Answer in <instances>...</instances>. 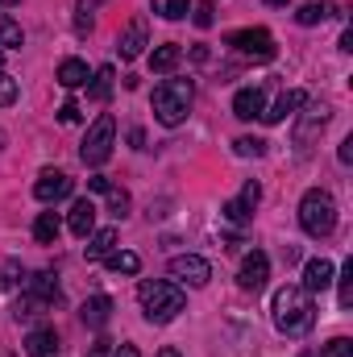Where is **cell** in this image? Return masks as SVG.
<instances>
[{
    "instance_id": "f546056e",
    "label": "cell",
    "mask_w": 353,
    "mask_h": 357,
    "mask_svg": "<svg viewBox=\"0 0 353 357\" xmlns=\"http://www.w3.org/2000/svg\"><path fill=\"white\" fill-rule=\"evenodd\" d=\"M337 299H341V307L353 303V258L345 262V270H341V295H337Z\"/></svg>"
},
{
    "instance_id": "5b68a950",
    "label": "cell",
    "mask_w": 353,
    "mask_h": 357,
    "mask_svg": "<svg viewBox=\"0 0 353 357\" xmlns=\"http://www.w3.org/2000/svg\"><path fill=\"white\" fill-rule=\"evenodd\" d=\"M112 142H117V121L104 112V116L91 121L88 137H84V146H80V158H84L88 167H104V162L112 158Z\"/></svg>"
},
{
    "instance_id": "836d02e7",
    "label": "cell",
    "mask_w": 353,
    "mask_h": 357,
    "mask_svg": "<svg viewBox=\"0 0 353 357\" xmlns=\"http://www.w3.org/2000/svg\"><path fill=\"white\" fill-rule=\"evenodd\" d=\"M80 116H84V112H80V104H75V100H67V104L59 108V121H63V125H80Z\"/></svg>"
},
{
    "instance_id": "1f68e13d",
    "label": "cell",
    "mask_w": 353,
    "mask_h": 357,
    "mask_svg": "<svg viewBox=\"0 0 353 357\" xmlns=\"http://www.w3.org/2000/svg\"><path fill=\"white\" fill-rule=\"evenodd\" d=\"M17 278H25V274H21V262H4V266H0V291L17 287Z\"/></svg>"
},
{
    "instance_id": "7a4b0ae2",
    "label": "cell",
    "mask_w": 353,
    "mask_h": 357,
    "mask_svg": "<svg viewBox=\"0 0 353 357\" xmlns=\"http://www.w3.org/2000/svg\"><path fill=\"white\" fill-rule=\"evenodd\" d=\"M137 299H142V312H146L150 324H171L179 312H183V303H187L183 287L179 282H167V278H146L137 287Z\"/></svg>"
},
{
    "instance_id": "74e56055",
    "label": "cell",
    "mask_w": 353,
    "mask_h": 357,
    "mask_svg": "<svg viewBox=\"0 0 353 357\" xmlns=\"http://www.w3.org/2000/svg\"><path fill=\"white\" fill-rule=\"evenodd\" d=\"M88 187H91V191H108V178H104V175H91Z\"/></svg>"
},
{
    "instance_id": "277c9868",
    "label": "cell",
    "mask_w": 353,
    "mask_h": 357,
    "mask_svg": "<svg viewBox=\"0 0 353 357\" xmlns=\"http://www.w3.org/2000/svg\"><path fill=\"white\" fill-rule=\"evenodd\" d=\"M299 225L308 237H329L337 229V199L320 187H312L303 199H299Z\"/></svg>"
},
{
    "instance_id": "9a60e30c",
    "label": "cell",
    "mask_w": 353,
    "mask_h": 357,
    "mask_svg": "<svg viewBox=\"0 0 353 357\" xmlns=\"http://www.w3.org/2000/svg\"><path fill=\"white\" fill-rule=\"evenodd\" d=\"M84 241H88V245H84L88 262H104V258L117 250V229H91Z\"/></svg>"
},
{
    "instance_id": "8992f818",
    "label": "cell",
    "mask_w": 353,
    "mask_h": 357,
    "mask_svg": "<svg viewBox=\"0 0 353 357\" xmlns=\"http://www.w3.org/2000/svg\"><path fill=\"white\" fill-rule=\"evenodd\" d=\"M225 46H233L246 59H274V38L266 29H233L225 38Z\"/></svg>"
},
{
    "instance_id": "7402d4cb",
    "label": "cell",
    "mask_w": 353,
    "mask_h": 357,
    "mask_svg": "<svg viewBox=\"0 0 353 357\" xmlns=\"http://www.w3.org/2000/svg\"><path fill=\"white\" fill-rule=\"evenodd\" d=\"M179 59H183V50H179V46H158V50L150 54V67H154L158 75H167V71H175V67H179Z\"/></svg>"
},
{
    "instance_id": "60d3db41",
    "label": "cell",
    "mask_w": 353,
    "mask_h": 357,
    "mask_svg": "<svg viewBox=\"0 0 353 357\" xmlns=\"http://www.w3.org/2000/svg\"><path fill=\"white\" fill-rule=\"evenodd\" d=\"M158 357H179V349H171V345H167V349H158Z\"/></svg>"
},
{
    "instance_id": "603a6c76",
    "label": "cell",
    "mask_w": 353,
    "mask_h": 357,
    "mask_svg": "<svg viewBox=\"0 0 353 357\" xmlns=\"http://www.w3.org/2000/svg\"><path fill=\"white\" fill-rule=\"evenodd\" d=\"M88 96L96 100V104H104V100L112 96V67H100V71L91 75V84H88Z\"/></svg>"
},
{
    "instance_id": "ac0fdd59",
    "label": "cell",
    "mask_w": 353,
    "mask_h": 357,
    "mask_svg": "<svg viewBox=\"0 0 353 357\" xmlns=\"http://www.w3.org/2000/svg\"><path fill=\"white\" fill-rule=\"evenodd\" d=\"M80 316H84V324H88V328H104V324L112 320V299H108V295H91Z\"/></svg>"
},
{
    "instance_id": "d4e9b609",
    "label": "cell",
    "mask_w": 353,
    "mask_h": 357,
    "mask_svg": "<svg viewBox=\"0 0 353 357\" xmlns=\"http://www.w3.org/2000/svg\"><path fill=\"white\" fill-rule=\"evenodd\" d=\"M21 42H25L21 25H17L8 13H0V46H21Z\"/></svg>"
},
{
    "instance_id": "3957f363",
    "label": "cell",
    "mask_w": 353,
    "mask_h": 357,
    "mask_svg": "<svg viewBox=\"0 0 353 357\" xmlns=\"http://www.w3.org/2000/svg\"><path fill=\"white\" fill-rule=\"evenodd\" d=\"M191 100H195L191 79H163V84L154 88V100H150L154 121H158V125H167V129L183 125V121H187V112H191Z\"/></svg>"
},
{
    "instance_id": "6da1fadb",
    "label": "cell",
    "mask_w": 353,
    "mask_h": 357,
    "mask_svg": "<svg viewBox=\"0 0 353 357\" xmlns=\"http://www.w3.org/2000/svg\"><path fill=\"white\" fill-rule=\"evenodd\" d=\"M270 312H274V328H278V333H287V337H303V333L316 324L312 295H308L303 287H291V282L274 291V303H270Z\"/></svg>"
},
{
    "instance_id": "4316f807",
    "label": "cell",
    "mask_w": 353,
    "mask_h": 357,
    "mask_svg": "<svg viewBox=\"0 0 353 357\" xmlns=\"http://www.w3.org/2000/svg\"><path fill=\"white\" fill-rule=\"evenodd\" d=\"M233 150H237L241 158H262L266 142H258V137H237V142H233Z\"/></svg>"
},
{
    "instance_id": "7c38bea8",
    "label": "cell",
    "mask_w": 353,
    "mask_h": 357,
    "mask_svg": "<svg viewBox=\"0 0 353 357\" xmlns=\"http://www.w3.org/2000/svg\"><path fill=\"white\" fill-rule=\"evenodd\" d=\"M303 104H308V96H303V91H283V96H278V100L262 112V121H266V125H283V121H287V116H295Z\"/></svg>"
},
{
    "instance_id": "2e32d148",
    "label": "cell",
    "mask_w": 353,
    "mask_h": 357,
    "mask_svg": "<svg viewBox=\"0 0 353 357\" xmlns=\"http://www.w3.org/2000/svg\"><path fill=\"white\" fill-rule=\"evenodd\" d=\"M67 229H71L80 241L96 229V204H91V199H75V204H71V220H67Z\"/></svg>"
},
{
    "instance_id": "4dcf8cb0",
    "label": "cell",
    "mask_w": 353,
    "mask_h": 357,
    "mask_svg": "<svg viewBox=\"0 0 353 357\" xmlns=\"http://www.w3.org/2000/svg\"><path fill=\"white\" fill-rule=\"evenodd\" d=\"M8 104H17V79L0 71V108H8Z\"/></svg>"
},
{
    "instance_id": "9c48e42d",
    "label": "cell",
    "mask_w": 353,
    "mask_h": 357,
    "mask_svg": "<svg viewBox=\"0 0 353 357\" xmlns=\"http://www.w3.org/2000/svg\"><path fill=\"white\" fill-rule=\"evenodd\" d=\"M71 187H75V183L63 175V171H42L38 183H33V195H38L42 204H59V199L71 195Z\"/></svg>"
},
{
    "instance_id": "f35d334b",
    "label": "cell",
    "mask_w": 353,
    "mask_h": 357,
    "mask_svg": "<svg viewBox=\"0 0 353 357\" xmlns=\"http://www.w3.org/2000/svg\"><path fill=\"white\" fill-rule=\"evenodd\" d=\"M341 162H353V137H345V146H341Z\"/></svg>"
},
{
    "instance_id": "d6a6232c",
    "label": "cell",
    "mask_w": 353,
    "mask_h": 357,
    "mask_svg": "<svg viewBox=\"0 0 353 357\" xmlns=\"http://www.w3.org/2000/svg\"><path fill=\"white\" fill-rule=\"evenodd\" d=\"M108 204H112V216H125L129 212V195L117 191V187H108Z\"/></svg>"
},
{
    "instance_id": "d6986e66",
    "label": "cell",
    "mask_w": 353,
    "mask_h": 357,
    "mask_svg": "<svg viewBox=\"0 0 353 357\" xmlns=\"http://www.w3.org/2000/svg\"><path fill=\"white\" fill-rule=\"evenodd\" d=\"M54 79H59V84H63L67 91L84 88V84L91 79V75H88V63H80V59H63V63H59V75H54Z\"/></svg>"
},
{
    "instance_id": "52a82bcc",
    "label": "cell",
    "mask_w": 353,
    "mask_h": 357,
    "mask_svg": "<svg viewBox=\"0 0 353 357\" xmlns=\"http://www.w3.org/2000/svg\"><path fill=\"white\" fill-rule=\"evenodd\" d=\"M171 278L175 282H187V287H204L212 278V266L200 254H179V258H171Z\"/></svg>"
},
{
    "instance_id": "cb8c5ba5",
    "label": "cell",
    "mask_w": 353,
    "mask_h": 357,
    "mask_svg": "<svg viewBox=\"0 0 353 357\" xmlns=\"http://www.w3.org/2000/svg\"><path fill=\"white\" fill-rule=\"evenodd\" d=\"M187 8H191V0H154V13L167 17V21H183Z\"/></svg>"
},
{
    "instance_id": "30bf717a",
    "label": "cell",
    "mask_w": 353,
    "mask_h": 357,
    "mask_svg": "<svg viewBox=\"0 0 353 357\" xmlns=\"http://www.w3.org/2000/svg\"><path fill=\"white\" fill-rule=\"evenodd\" d=\"M324 125H329V108H324V104H312V108L299 116V125H295V146H299V150H308V146H312V137H316Z\"/></svg>"
},
{
    "instance_id": "7bdbcfd3",
    "label": "cell",
    "mask_w": 353,
    "mask_h": 357,
    "mask_svg": "<svg viewBox=\"0 0 353 357\" xmlns=\"http://www.w3.org/2000/svg\"><path fill=\"white\" fill-rule=\"evenodd\" d=\"M0 71H4V54H0Z\"/></svg>"
},
{
    "instance_id": "83f0119b",
    "label": "cell",
    "mask_w": 353,
    "mask_h": 357,
    "mask_svg": "<svg viewBox=\"0 0 353 357\" xmlns=\"http://www.w3.org/2000/svg\"><path fill=\"white\" fill-rule=\"evenodd\" d=\"M250 216H254V208H246L241 199H229V204H225V220H229V225H246Z\"/></svg>"
},
{
    "instance_id": "44dd1931",
    "label": "cell",
    "mask_w": 353,
    "mask_h": 357,
    "mask_svg": "<svg viewBox=\"0 0 353 357\" xmlns=\"http://www.w3.org/2000/svg\"><path fill=\"white\" fill-rule=\"evenodd\" d=\"M104 262H108L112 274H137V270H142V258H137V254H129V250H112Z\"/></svg>"
},
{
    "instance_id": "ffe728a7",
    "label": "cell",
    "mask_w": 353,
    "mask_h": 357,
    "mask_svg": "<svg viewBox=\"0 0 353 357\" xmlns=\"http://www.w3.org/2000/svg\"><path fill=\"white\" fill-rule=\"evenodd\" d=\"M59 233H63V225H59L54 212H42V216L33 220V241H38V245H54Z\"/></svg>"
},
{
    "instance_id": "484cf974",
    "label": "cell",
    "mask_w": 353,
    "mask_h": 357,
    "mask_svg": "<svg viewBox=\"0 0 353 357\" xmlns=\"http://www.w3.org/2000/svg\"><path fill=\"white\" fill-rule=\"evenodd\" d=\"M329 13H333V4H303V8L295 13V21H299V25H320Z\"/></svg>"
},
{
    "instance_id": "ab89813d",
    "label": "cell",
    "mask_w": 353,
    "mask_h": 357,
    "mask_svg": "<svg viewBox=\"0 0 353 357\" xmlns=\"http://www.w3.org/2000/svg\"><path fill=\"white\" fill-rule=\"evenodd\" d=\"M112 357H142V354H137V345H121Z\"/></svg>"
},
{
    "instance_id": "ee69618b",
    "label": "cell",
    "mask_w": 353,
    "mask_h": 357,
    "mask_svg": "<svg viewBox=\"0 0 353 357\" xmlns=\"http://www.w3.org/2000/svg\"><path fill=\"white\" fill-rule=\"evenodd\" d=\"M0 4H13V0H0Z\"/></svg>"
},
{
    "instance_id": "e575fe53",
    "label": "cell",
    "mask_w": 353,
    "mask_h": 357,
    "mask_svg": "<svg viewBox=\"0 0 353 357\" xmlns=\"http://www.w3.org/2000/svg\"><path fill=\"white\" fill-rule=\"evenodd\" d=\"M258 199H262V187H258V183H246V191H241V204H246V208H258Z\"/></svg>"
},
{
    "instance_id": "ba28073f",
    "label": "cell",
    "mask_w": 353,
    "mask_h": 357,
    "mask_svg": "<svg viewBox=\"0 0 353 357\" xmlns=\"http://www.w3.org/2000/svg\"><path fill=\"white\" fill-rule=\"evenodd\" d=\"M266 278H270V258H266L262 250L246 254V262H241V270H237V282H241V291H262Z\"/></svg>"
},
{
    "instance_id": "5bb4252c",
    "label": "cell",
    "mask_w": 353,
    "mask_h": 357,
    "mask_svg": "<svg viewBox=\"0 0 353 357\" xmlns=\"http://www.w3.org/2000/svg\"><path fill=\"white\" fill-rule=\"evenodd\" d=\"M266 112V96L262 88H241L233 96V116H241V121H254V116H262Z\"/></svg>"
},
{
    "instance_id": "8d00e7d4",
    "label": "cell",
    "mask_w": 353,
    "mask_h": 357,
    "mask_svg": "<svg viewBox=\"0 0 353 357\" xmlns=\"http://www.w3.org/2000/svg\"><path fill=\"white\" fill-rule=\"evenodd\" d=\"M88 357H112V341H96L88 349Z\"/></svg>"
},
{
    "instance_id": "d590c367",
    "label": "cell",
    "mask_w": 353,
    "mask_h": 357,
    "mask_svg": "<svg viewBox=\"0 0 353 357\" xmlns=\"http://www.w3.org/2000/svg\"><path fill=\"white\" fill-rule=\"evenodd\" d=\"M195 25H200V29L212 25V4H195Z\"/></svg>"
},
{
    "instance_id": "b9f144b4",
    "label": "cell",
    "mask_w": 353,
    "mask_h": 357,
    "mask_svg": "<svg viewBox=\"0 0 353 357\" xmlns=\"http://www.w3.org/2000/svg\"><path fill=\"white\" fill-rule=\"evenodd\" d=\"M266 4H291V0H266Z\"/></svg>"
},
{
    "instance_id": "8fae6325",
    "label": "cell",
    "mask_w": 353,
    "mask_h": 357,
    "mask_svg": "<svg viewBox=\"0 0 353 357\" xmlns=\"http://www.w3.org/2000/svg\"><path fill=\"white\" fill-rule=\"evenodd\" d=\"M308 295H320V291H329L333 287V262L329 258H312L308 266H303V282H299Z\"/></svg>"
},
{
    "instance_id": "f1b7e54d",
    "label": "cell",
    "mask_w": 353,
    "mask_h": 357,
    "mask_svg": "<svg viewBox=\"0 0 353 357\" xmlns=\"http://www.w3.org/2000/svg\"><path fill=\"white\" fill-rule=\"evenodd\" d=\"M320 357H353V341L350 337H333L329 345H324V354Z\"/></svg>"
},
{
    "instance_id": "4fadbf2b",
    "label": "cell",
    "mask_w": 353,
    "mask_h": 357,
    "mask_svg": "<svg viewBox=\"0 0 353 357\" xmlns=\"http://www.w3.org/2000/svg\"><path fill=\"white\" fill-rule=\"evenodd\" d=\"M117 50H121V59H137L146 50V17H133L125 25V33L117 38Z\"/></svg>"
},
{
    "instance_id": "e0dca14e",
    "label": "cell",
    "mask_w": 353,
    "mask_h": 357,
    "mask_svg": "<svg viewBox=\"0 0 353 357\" xmlns=\"http://www.w3.org/2000/svg\"><path fill=\"white\" fill-rule=\"evenodd\" d=\"M25 354L29 357H54L59 354V333L54 328H33L25 337Z\"/></svg>"
}]
</instances>
